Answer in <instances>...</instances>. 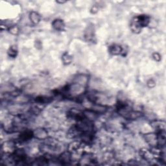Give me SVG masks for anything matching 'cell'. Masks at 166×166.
<instances>
[{"label":"cell","instance_id":"cell-7","mask_svg":"<svg viewBox=\"0 0 166 166\" xmlns=\"http://www.w3.org/2000/svg\"><path fill=\"white\" fill-rule=\"evenodd\" d=\"M16 54H17V50H16V48H14V47H11L9 51V56H12V57H15L16 56Z\"/></svg>","mask_w":166,"mask_h":166},{"label":"cell","instance_id":"cell-8","mask_svg":"<svg viewBox=\"0 0 166 166\" xmlns=\"http://www.w3.org/2000/svg\"><path fill=\"white\" fill-rule=\"evenodd\" d=\"M9 31H10V33H11L13 35H16L18 34V29L16 27V26H13V27H11V29Z\"/></svg>","mask_w":166,"mask_h":166},{"label":"cell","instance_id":"cell-2","mask_svg":"<svg viewBox=\"0 0 166 166\" xmlns=\"http://www.w3.org/2000/svg\"><path fill=\"white\" fill-rule=\"evenodd\" d=\"M52 25L54 29L57 31H62L64 28V23L63 21L61 20H54V22L52 23Z\"/></svg>","mask_w":166,"mask_h":166},{"label":"cell","instance_id":"cell-4","mask_svg":"<svg viewBox=\"0 0 166 166\" xmlns=\"http://www.w3.org/2000/svg\"><path fill=\"white\" fill-rule=\"evenodd\" d=\"M30 20L34 24H37L40 20V16L36 12L33 11L30 13Z\"/></svg>","mask_w":166,"mask_h":166},{"label":"cell","instance_id":"cell-1","mask_svg":"<svg viewBox=\"0 0 166 166\" xmlns=\"http://www.w3.org/2000/svg\"><path fill=\"white\" fill-rule=\"evenodd\" d=\"M149 23V18L146 15L137 16L134 18L131 22V29L134 32H139L142 27H145Z\"/></svg>","mask_w":166,"mask_h":166},{"label":"cell","instance_id":"cell-5","mask_svg":"<svg viewBox=\"0 0 166 166\" xmlns=\"http://www.w3.org/2000/svg\"><path fill=\"white\" fill-rule=\"evenodd\" d=\"M33 136V134L31 131H29V130H27V131L23 132L22 134H20V139L22 141H27L28 139H31Z\"/></svg>","mask_w":166,"mask_h":166},{"label":"cell","instance_id":"cell-3","mask_svg":"<svg viewBox=\"0 0 166 166\" xmlns=\"http://www.w3.org/2000/svg\"><path fill=\"white\" fill-rule=\"evenodd\" d=\"M122 47L119 45H112L109 47V51L112 54H119L122 52Z\"/></svg>","mask_w":166,"mask_h":166},{"label":"cell","instance_id":"cell-6","mask_svg":"<svg viewBox=\"0 0 166 166\" xmlns=\"http://www.w3.org/2000/svg\"><path fill=\"white\" fill-rule=\"evenodd\" d=\"M62 60L65 64H69L72 60V58L68 53H64L62 56Z\"/></svg>","mask_w":166,"mask_h":166}]
</instances>
